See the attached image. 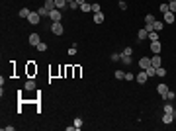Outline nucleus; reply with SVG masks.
Instances as JSON below:
<instances>
[{
  "label": "nucleus",
  "instance_id": "f257e3e1",
  "mask_svg": "<svg viewBox=\"0 0 176 131\" xmlns=\"http://www.w3.org/2000/svg\"><path fill=\"white\" fill-rule=\"evenodd\" d=\"M49 18H51V22H61L63 14H61V10H59V8H55V10L49 12Z\"/></svg>",
  "mask_w": 176,
  "mask_h": 131
},
{
  "label": "nucleus",
  "instance_id": "f03ea898",
  "mask_svg": "<svg viewBox=\"0 0 176 131\" xmlns=\"http://www.w3.org/2000/svg\"><path fill=\"white\" fill-rule=\"evenodd\" d=\"M51 32L55 33V35H61V33L65 32V30H63V24H61V22H53V26H51Z\"/></svg>",
  "mask_w": 176,
  "mask_h": 131
},
{
  "label": "nucleus",
  "instance_id": "7ed1b4c3",
  "mask_svg": "<svg viewBox=\"0 0 176 131\" xmlns=\"http://www.w3.org/2000/svg\"><path fill=\"white\" fill-rule=\"evenodd\" d=\"M163 18H165V24H174V18H176V14L174 12H165V14H163Z\"/></svg>",
  "mask_w": 176,
  "mask_h": 131
},
{
  "label": "nucleus",
  "instance_id": "20e7f679",
  "mask_svg": "<svg viewBox=\"0 0 176 131\" xmlns=\"http://www.w3.org/2000/svg\"><path fill=\"white\" fill-rule=\"evenodd\" d=\"M39 20H41V16H39L37 12H32V14L28 16V22L33 24V26H35V24H39Z\"/></svg>",
  "mask_w": 176,
  "mask_h": 131
},
{
  "label": "nucleus",
  "instance_id": "39448f33",
  "mask_svg": "<svg viewBox=\"0 0 176 131\" xmlns=\"http://www.w3.org/2000/svg\"><path fill=\"white\" fill-rule=\"evenodd\" d=\"M39 43H41V37H39V33H32V35H30V45L37 47Z\"/></svg>",
  "mask_w": 176,
  "mask_h": 131
},
{
  "label": "nucleus",
  "instance_id": "423d86ee",
  "mask_svg": "<svg viewBox=\"0 0 176 131\" xmlns=\"http://www.w3.org/2000/svg\"><path fill=\"white\" fill-rule=\"evenodd\" d=\"M139 67H141L143 71H147V69L151 67V59H147V57H141V59H139Z\"/></svg>",
  "mask_w": 176,
  "mask_h": 131
},
{
  "label": "nucleus",
  "instance_id": "0eeeda50",
  "mask_svg": "<svg viewBox=\"0 0 176 131\" xmlns=\"http://www.w3.org/2000/svg\"><path fill=\"white\" fill-rule=\"evenodd\" d=\"M147 78H149L147 71H141V73H139V75L135 77V80H137V82H141V84H145V82H147Z\"/></svg>",
  "mask_w": 176,
  "mask_h": 131
},
{
  "label": "nucleus",
  "instance_id": "6e6552de",
  "mask_svg": "<svg viewBox=\"0 0 176 131\" xmlns=\"http://www.w3.org/2000/svg\"><path fill=\"white\" fill-rule=\"evenodd\" d=\"M151 51L155 55H161V41H151Z\"/></svg>",
  "mask_w": 176,
  "mask_h": 131
},
{
  "label": "nucleus",
  "instance_id": "1a4fd4ad",
  "mask_svg": "<svg viewBox=\"0 0 176 131\" xmlns=\"http://www.w3.org/2000/svg\"><path fill=\"white\" fill-rule=\"evenodd\" d=\"M157 92H159V94H161V96H165L166 92H168V86H166V84H163V82H161V84H159V86H157Z\"/></svg>",
  "mask_w": 176,
  "mask_h": 131
},
{
  "label": "nucleus",
  "instance_id": "9d476101",
  "mask_svg": "<svg viewBox=\"0 0 176 131\" xmlns=\"http://www.w3.org/2000/svg\"><path fill=\"white\" fill-rule=\"evenodd\" d=\"M45 8H47V10L51 12V10H55L57 8V4H55V0H45V4H43Z\"/></svg>",
  "mask_w": 176,
  "mask_h": 131
},
{
  "label": "nucleus",
  "instance_id": "9b49d317",
  "mask_svg": "<svg viewBox=\"0 0 176 131\" xmlns=\"http://www.w3.org/2000/svg\"><path fill=\"white\" fill-rule=\"evenodd\" d=\"M163 26H165V22H161V20H155L153 30H155V32H163Z\"/></svg>",
  "mask_w": 176,
  "mask_h": 131
},
{
  "label": "nucleus",
  "instance_id": "f8f14e48",
  "mask_svg": "<svg viewBox=\"0 0 176 131\" xmlns=\"http://www.w3.org/2000/svg\"><path fill=\"white\" fill-rule=\"evenodd\" d=\"M161 63H163V61H161V55H155L153 59H151V65L153 67H161Z\"/></svg>",
  "mask_w": 176,
  "mask_h": 131
},
{
  "label": "nucleus",
  "instance_id": "ddd939ff",
  "mask_svg": "<svg viewBox=\"0 0 176 131\" xmlns=\"http://www.w3.org/2000/svg\"><path fill=\"white\" fill-rule=\"evenodd\" d=\"M80 10L82 12H92V4H90V2H82V4H80Z\"/></svg>",
  "mask_w": 176,
  "mask_h": 131
},
{
  "label": "nucleus",
  "instance_id": "4468645a",
  "mask_svg": "<svg viewBox=\"0 0 176 131\" xmlns=\"http://www.w3.org/2000/svg\"><path fill=\"white\" fill-rule=\"evenodd\" d=\"M163 98H165L166 102H172V100L176 98V94H174V92H172V90H168V92H166V94H165V96H163Z\"/></svg>",
  "mask_w": 176,
  "mask_h": 131
},
{
  "label": "nucleus",
  "instance_id": "2eb2a0df",
  "mask_svg": "<svg viewBox=\"0 0 176 131\" xmlns=\"http://www.w3.org/2000/svg\"><path fill=\"white\" fill-rule=\"evenodd\" d=\"M147 37H149V32H147V30H139V33H137V39H147Z\"/></svg>",
  "mask_w": 176,
  "mask_h": 131
},
{
  "label": "nucleus",
  "instance_id": "dca6fc26",
  "mask_svg": "<svg viewBox=\"0 0 176 131\" xmlns=\"http://www.w3.org/2000/svg\"><path fill=\"white\" fill-rule=\"evenodd\" d=\"M163 121H165V123H172V121H174V114H165V116H163Z\"/></svg>",
  "mask_w": 176,
  "mask_h": 131
},
{
  "label": "nucleus",
  "instance_id": "f3484780",
  "mask_svg": "<svg viewBox=\"0 0 176 131\" xmlns=\"http://www.w3.org/2000/svg\"><path fill=\"white\" fill-rule=\"evenodd\" d=\"M104 22V14L98 12V14H94V24H102Z\"/></svg>",
  "mask_w": 176,
  "mask_h": 131
},
{
  "label": "nucleus",
  "instance_id": "a211bd4d",
  "mask_svg": "<svg viewBox=\"0 0 176 131\" xmlns=\"http://www.w3.org/2000/svg\"><path fill=\"white\" fill-rule=\"evenodd\" d=\"M149 41H159V32H149Z\"/></svg>",
  "mask_w": 176,
  "mask_h": 131
},
{
  "label": "nucleus",
  "instance_id": "6ab92c4d",
  "mask_svg": "<svg viewBox=\"0 0 176 131\" xmlns=\"http://www.w3.org/2000/svg\"><path fill=\"white\" fill-rule=\"evenodd\" d=\"M30 14H32V10H30V8H22V10H20V18H28Z\"/></svg>",
  "mask_w": 176,
  "mask_h": 131
},
{
  "label": "nucleus",
  "instance_id": "aec40b11",
  "mask_svg": "<svg viewBox=\"0 0 176 131\" xmlns=\"http://www.w3.org/2000/svg\"><path fill=\"white\" fill-rule=\"evenodd\" d=\"M121 63H125V65H131V55H121Z\"/></svg>",
  "mask_w": 176,
  "mask_h": 131
},
{
  "label": "nucleus",
  "instance_id": "412c9836",
  "mask_svg": "<svg viewBox=\"0 0 176 131\" xmlns=\"http://www.w3.org/2000/svg\"><path fill=\"white\" fill-rule=\"evenodd\" d=\"M157 77H166V69H163V67H157Z\"/></svg>",
  "mask_w": 176,
  "mask_h": 131
},
{
  "label": "nucleus",
  "instance_id": "4be33fe9",
  "mask_svg": "<svg viewBox=\"0 0 176 131\" xmlns=\"http://www.w3.org/2000/svg\"><path fill=\"white\" fill-rule=\"evenodd\" d=\"M147 75H149V77H155V75H157V67H149V69H147Z\"/></svg>",
  "mask_w": 176,
  "mask_h": 131
},
{
  "label": "nucleus",
  "instance_id": "5701e85b",
  "mask_svg": "<svg viewBox=\"0 0 176 131\" xmlns=\"http://www.w3.org/2000/svg\"><path fill=\"white\" fill-rule=\"evenodd\" d=\"M159 8H161V12H163V14H165V12H168V10H170V6H168V2H163V4H161Z\"/></svg>",
  "mask_w": 176,
  "mask_h": 131
},
{
  "label": "nucleus",
  "instance_id": "b1692460",
  "mask_svg": "<svg viewBox=\"0 0 176 131\" xmlns=\"http://www.w3.org/2000/svg\"><path fill=\"white\" fill-rule=\"evenodd\" d=\"M116 78L118 80H125V73L123 71H116Z\"/></svg>",
  "mask_w": 176,
  "mask_h": 131
},
{
  "label": "nucleus",
  "instance_id": "393cba45",
  "mask_svg": "<svg viewBox=\"0 0 176 131\" xmlns=\"http://www.w3.org/2000/svg\"><path fill=\"white\" fill-rule=\"evenodd\" d=\"M37 14H39V16H49V10H47L45 6H41V8L37 10Z\"/></svg>",
  "mask_w": 176,
  "mask_h": 131
},
{
  "label": "nucleus",
  "instance_id": "a878e982",
  "mask_svg": "<svg viewBox=\"0 0 176 131\" xmlns=\"http://www.w3.org/2000/svg\"><path fill=\"white\" fill-rule=\"evenodd\" d=\"M55 4H57V8L61 10V8H65V6H67V0H55Z\"/></svg>",
  "mask_w": 176,
  "mask_h": 131
},
{
  "label": "nucleus",
  "instance_id": "bb28decb",
  "mask_svg": "<svg viewBox=\"0 0 176 131\" xmlns=\"http://www.w3.org/2000/svg\"><path fill=\"white\" fill-rule=\"evenodd\" d=\"M33 88H35V82H33V80H28V82H26V90H33Z\"/></svg>",
  "mask_w": 176,
  "mask_h": 131
},
{
  "label": "nucleus",
  "instance_id": "cd10ccee",
  "mask_svg": "<svg viewBox=\"0 0 176 131\" xmlns=\"http://www.w3.org/2000/svg\"><path fill=\"white\" fill-rule=\"evenodd\" d=\"M163 110H165V114H174V108H172L170 104H166V106H165Z\"/></svg>",
  "mask_w": 176,
  "mask_h": 131
},
{
  "label": "nucleus",
  "instance_id": "c85d7f7f",
  "mask_svg": "<svg viewBox=\"0 0 176 131\" xmlns=\"http://www.w3.org/2000/svg\"><path fill=\"white\" fill-rule=\"evenodd\" d=\"M145 22H147V24H155V16L147 14V16H145Z\"/></svg>",
  "mask_w": 176,
  "mask_h": 131
},
{
  "label": "nucleus",
  "instance_id": "c756f323",
  "mask_svg": "<svg viewBox=\"0 0 176 131\" xmlns=\"http://www.w3.org/2000/svg\"><path fill=\"white\" fill-rule=\"evenodd\" d=\"M35 49H37V51H41V53H43L45 49H47V43H43V41H41V43L37 45V47H35Z\"/></svg>",
  "mask_w": 176,
  "mask_h": 131
},
{
  "label": "nucleus",
  "instance_id": "7c9ffc66",
  "mask_svg": "<svg viewBox=\"0 0 176 131\" xmlns=\"http://www.w3.org/2000/svg\"><path fill=\"white\" fill-rule=\"evenodd\" d=\"M75 127H77V129H80V127H82V120H80V118H77V120H75Z\"/></svg>",
  "mask_w": 176,
  "mask_h": 131
},
{
  "label": "nucleus",
  "instance_id": "2f4dec72",
  "mask_svg": "<svg viewBox=\"0 0 176 131\" xmlns=\"http://www.w3.org/2000/svg\"><path fill=\"white\" fill-rule=\"evenodd\" d=\"M168 6H170V12H174V14H176V0L168 2Z\"/></svg>",
  "mask_w": 176,
  "mask_h": 131
},
{
  "label": "nucleus",
  "instance_id": "473e14b6",
  "mask_svg": "<svg viewBox=\"0 0 176 131\" xmlns=\"http://www.w3.org/2000/svg\"><path fill=\"white\" fill-rule=\"evenodd\" d=\"M69 6H71L73 10H77V8H78V6H80V4H78L77 0H73V2H69Z\"/></svg>",
  "mask_w": 176,
  "mask_h": 131
},
{
  "label": "nucleus",
  "instance_id": "72a5a7b5",
  "mask_svg": "<svg viewBox=\"0 0 176 131\" xmlns=\"http://www.w3.org/2000/svg\"><path fill=\"white\" fill-rule=\"evenodd\" d=\"M131 53H133V49H131V47H125V49L121 51V55H131Z\"/></svg>",
  "mask_w": 176,
  "mask_h": 131
},
{
  "label": "nucleus",
  "instance_id": "f704fd0d",
  "mask_svg": "<svg viewBox=\"0 0 176 131\" xmlns=\"http://www.w3.org/2000/svg\"><path fill=\"white\" fill-rule=\"evenodd\" d=\"M112 61H121V53H114L112 55Z\"/></svg>",
  "mask_w": 176,
  "mask_h": 131
},
{
  "label": "nucleus",
  "instance_id": "c9c22d12",
  "mask_svg": "<svg viewBox=\"0 0 176 131\" xmlns=\"http://www.w3.org/2000/svg\"><path fill=\"white\" fill-rule=\"evenodd\" d=\"M92 12H94V14H98V12H102V10H100V4H92Z\"/></svg>",
  "mask_w": 176,
  "mask_h": 131
},
{
  "label": "nucleus",
  "instance_id": "e433bc0d",
  "mask_svg": "<svg viewBox=\"0 0 176 131\" xmlns=\"http://www.w3.org/2000/svg\"><path fill=\"white\" fill-rule=\"evenodd\" d=\"M69 55H77V45H73V47L69 49Z\"/></svg>",
  "mask_w": 176,
  "mask_h": 131
},
{
  "label": "nucleus",
  "instance_id": "4c0bfd02",
  "mask_svg": "<svg viewBox=\"0 0 176 131\" xmlns=\"http://www.w3.org/2000/svg\"><path fill=\"white\" fill-rule=\"evenodd\" d=\"M133 78H135V77L131 75V71H129V73H125V80H133Z\"/></svg>",
  "mask_w": 176,
  "mask_h": 131
},
{
  "label": "nucleus",
  "instance_id": "58836bf2",
  "mask_svg": "<svg viewBox=\"0 0 176 131\" xmlns=\"http://www.w3.org/2000/svg\"><path fill=\"white\" fill-rule=\"evenodd\" d=\"M77 2H78V4H82V2H86V0H77Z\"/></svg>",
  "mask_w": 176,
  "mask_h": 131
},
{
  "label": "nucleus",
  "instance_id": "ea45409f",
  "mask_svg": "<svg viewBox=\"0 0 176 131\" xmlns=\"http://www.w3.org/2000/svg\"><path fill=\"white\" fill-rule=\"evenodd\" d=\"M67 2H73V0H67Z\"/></svg>",
  "mask_w": 176,
  "mask_h": 131
},
{
  "label": "nucleus",
  "instance_id": "a19ab883",
  "mask_svg": "<svg viewBox=\"0 0 176 131\" xmlns=\"http://www.w3.org/2000/svg\"><path fill=\"white\" fill-rule=\"evenodd\" d=\"M166 2H172V0H166Z\"/></svg>",
  "mask_w": 176,
  "mask_h": 131
},
{
  "label": "nucleus",
  "instance_id": "79ce46f5",
  "mask_svg": "<svg viewBox=\"0 0 176 131\" xmlns=\"http://www.w3.org/2000/svg\"><path fill=\"white\" fill-rule=\"evenodd\" d=\"M86 2H92V0H86Z\"/></svg>",
  "mask_w": 176,
  "mask_h": 131
}]
</instances>
